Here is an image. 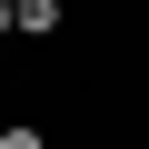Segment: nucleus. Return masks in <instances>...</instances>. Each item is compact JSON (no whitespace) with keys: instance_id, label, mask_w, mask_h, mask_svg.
I'll return each instance as SVG.
<instances>
[{"instance_id":"2","label":"nucleus","mask_w":149,"mask_h":149,"mask_svg":"<svg viewBox=\"0 0 149 149\" xmlns=\"http://www.w3.org/2000/svg\"><path fill=\"white\" fill-rule=\"evenodd\" d=\"M0 149H60V139H50L40 119H0Z\"/></svg>"},{"instance_id":"1","label":"nucleus","mask_w":149,"mask_h":149,"mask_svg":"<svg viewBox=\"0 0 149 149\" xmlns=\"http://www.w3.org/2000/svg\"><path fill=\"white\" fill-rule=\"evenodd\" d=\"M60 20H70L60 0H10V30L20 40H60Z\"/></svg>"}]
</instances>
